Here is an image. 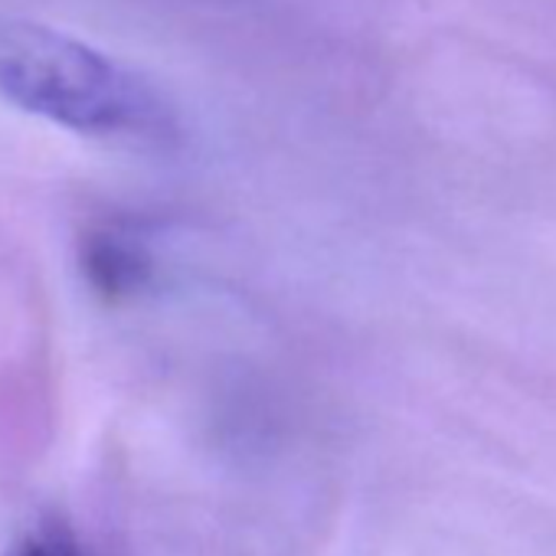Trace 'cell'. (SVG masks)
Segmentation results:
<instances>
[{"label": "cell", "instance_id": "obj_1", "mask_svg": "<svg viewBox=\"0 0 556 556\" xmlns=\"http://www.w3.org/2000/svg\"><path fill=\"white\" fill-rule=\"evenodd\" d=\"M0 99L86 138L157 141L170 131V109L138 73L63 30L4 14Z\"/></svg>", "mask_w": 556, "mask_h": 556}, {"label": "cell", "instance_id": "obj_2", "mask_svg": "<svg viewBox=\"0 0 556 556\" xmlns=\"http://www.w3.org/2000/svg\"><path fill=\"white\" fill-rule=\"evenodd\" d=\"M4 556H86V553L63 530L40 527V530L24 533L21 540H14V546Z\"/></svg>", "mask_w": 556, "mask_h": 556}]
</instances>
